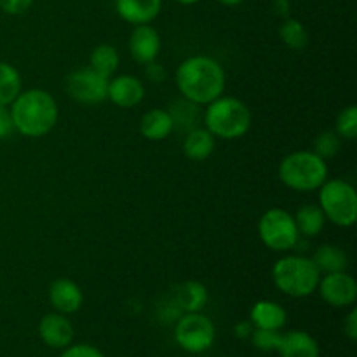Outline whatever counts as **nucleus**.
Wrapping results in <instances>:
<instances>
[{
	"label": "nucleus",
	"mask_w": 357,
	"mask_h": 357,
	"mask_svg": "<svg viewBox=\"0 0 357 357\" xmlns=\"http://www.w3.org/2000/svg\"><path fill=\"white\" fill-rule=\"evenodd\" d=\"M176 86L183 100L199 107L208 105L223 96L227 86L225 70L211 56H190L176 68Z\"/></svg>",
	"instance_id": "nucleus-1"
},
{
	"label": "nucleus",
	"mask_w": 357,
	"mask_h": 357,
	"mask_svg": "<svg viewBox=\"0 0 357 357\" xmlns=\"http://www.w3.org/2000/svg\"><path fill=\"white\" fill-rule=\"evenodd\" d=\"M14 129L26 138H42L54 129L59 110L54 98L44 89L21 91L9 105Z\"/></svg>",
	"instance_id": "nucleus-2"
},
{
	"label": "nucleus",
	"mask_w": 357,
	"mask_h": 357,
	"mask_svg": "<svg viewBox=\"0 0 357 357\" xmlns=\"http://www.w3.org/2000/svg\"><path fill=\"white\" fill-rule=\"evenodd\" d=\"M204 128L218 139H239L250 131L251 112L244 101L234 96H220L206 105Z\"/></svg>",
	"instance_id": "nucleus-3"
},
{
	"label": "nucleus",
	"mask_w": 357,
	"mask_h": 357,
	"mask_svg": "<svg viewBox=\"0 0 357 357\" xmlns=\"http://www.w3.org/2000/svg\"><path fill=\"white\" fill-rule=\"evenodd\" d=\"M321 272L312 258L302 255H286L272 267V281L275 288L291 298H305L317 289Z\"/></svg>",
	"instance_id": "nucleus-4"
},
{
	"label": "nucleus",
	"mask_w": 357,
	"mask_h": 357,
	"mask_svg": "<svg viewBox=\"0 0 357 357\" xmlns=\"http://www.w3.org/2000/svg\"><path fill=\"white\" fill-rule=\"evenodd\" d=\"M279 180L295 192H314L328 180V164L310 150L291 152L279 164Z\"/></svg>",
	"instance_id": "nucleus-5"
},
{
	"label": "nucleus",
	"mask_w": 357,
	"mask_h": 357,
	"mask_svg": "<svg viewBox=\"0 0 357 357\" xmlns=\"http://www.w3.org/2000/svg\"><path fill=\"white\" fill-rule=\"evenodd\" d=\"M319 208L326 222L349 229L357 220V192L354 185L342 178L326 180L319 188Z\"/></svg>",
	"instance_id": "nucleus-6"
},
{
	"label": "nucleus",
	"mask_w": 357,
	"mask_h": 357,
	"mask_svg": "<svg viewBox=\"0 0 357 357\" xmlns=\"http://www.w3.org/2000/svg\"><path fill=\"white\" fill-rule=\"evenodd\" d=\"M260 241L272 251L284 253L298 246L300 234L291 213L282 208H271L258 222Z\"/></svg>",
	"instance_id": "nucleus-7"
},
{
	"label": "nucleus",
	"mask_w": 357,
	"mask_h": 357,
	"mask_svg": "<svg viewBox=\"0 0 357 357\" xmlns=\"http://www.w3.org/2000/svg\"><path fill=\"white\" fill-rule=\"evenodd\" d=\"M215 324L201 312H185L174 328V340L183 351L199 354L215 344Z\"/></svg>",
	"instance_id": "nucleus-8"
},
{
	"label": "nucleus",
	"mask_w": 357,
	"mask_h": 357,
	"mask_svg": "<svg viewBox=\"0 0 357 357\" xmlns=\"http://www.w3.org/2000/svg\"><path fill=\"white\" fill-rule=\"evenodd\" d=\"M66 93L77 103L100 105L107 101L108 79L94 72L91 66L73 70L66 77Z\"/></svg>",
	"instance_id": "nucleus-9"
},
{
	"label": "nucleus",
	"mask_w": 357,
	"mask_h": 357,
	"mask_svg": "<svg viewBox=\"0 0 357 357\" xmlns=\"http://www.w3.org/2000/svg\"><path fill=\"white\" fill-rule=\"evenodd\" d=\"M317 291L328 305L347 309L354 305L357 300V282L351 274H347V271L323 274L317 284Z\"/></svg>",
	"instance_id": "nucleus-10"
},
{
	"label": "nucleus",
	"mask_w": 357,
	"mask_h": 357,
	"mask_svg": "<svg viewBox=\"0 0 357 357\" xmlns=\"http://www.w3.org/2000/svg\"><path fill=\"white\" fill-rule=\"evenodd\" d=\"M129 54L136 63L145 66L146 63H152L159 58L162 40H160L159 31L150 24H136L129 35Z\"/></svg>",
	"instance_id": "nucleus-11"
},
{
	"label": "nucleus",
	"mask_w": 357,
	"mask_h": 357,
	"mask_svg": "<svg viewBox=\"0 0 357 357\" xmlns=\"http://www.w3.org/2000/svg\"><path fill=\"white\" fill-rule=\"evenodd\" d=\"M145 98V86L135 75H117L108 79L107 100H110L119 108H135Z\"/></svg>",
	"instance_id": "nucleus-12"
},
{
	"label": "nucleus",
	"mask_w": 357,
	"mask_h": 357,
	"mask_svg": "<svg viewBox=\"0 0 357 357\" xmlns=\"http://www.w3.org/2000/svg\"><path fill=\"white\" fill-rule=\"evenodd\" d=\"M49 302L56 312L70 316L80 310L84 303V293L75 281L59 278L49 286Z\"/></svg>",
	"instance_id": "nucleus-13"
},
{
	"label": "nucleus",
	"mask_w": 357,
	"mask_h": 357,
	"mask_svg": "<svg viewBox=\"0 0 357 357\" xmlns=\"http://www.w3.org/2000/svg\"><path fill=\"white\" fill-rule=\"evenodd\" d=\"M38 335L51 349H66L73 340V326L65 314H45L38 323Z\"/></svg>",
	"instance_id": "nucleus-14"
},
{
	"label": "nucleus",
	"mask_w": 357,
	"mask_h": 357,
	"mask_svg": "<svg viewBox=\"0 0 357 357\" xmlns=\"http://www.w3.org/2000/svg\"><path fill=\"white\" fill-rule=\"evenodd\" d=\"M115 10L129 24H150L162 10V0H115Z\"/></svg>",
	"instance_id": "nucleus-15"
},
{
	"label": "nucleus",
	"mask_w": 357,
	"mask_h": 357,
	"mask_svg": "<svg viewBox=\"0 0 357 357\" xmlns=\"http://www.w3.org/2000/svg\"><path fill=\"white\" fill-rule=\"evenodd\" d=\"M250 321L255 328L260 330L281 331L288 323V312L284 307L272 300H260L251 307Z\"/></svg>",
	"instance_id": "nucleus-16"
},
{
	"label": "nucleus",
	"mask_w": 357,
	"mask_h": 357,
	"mask_svg": "<svg viewBox=\"0 0 357 357\" xmlns=\"http://www.w3.org/2000/svg\"><path fill=\"white\" fill-rule=\"evenodd\" d=\"M278 352L281 357H319V344L307 331L293 330L282 333Z\"/></svg>",
	"instance_id": "nucleus-17"
},
{
	"label": "nucleus",
	"mask_w": 357,
	"mask_h": 357,
	"mask_svg": "<svg viewBox=\"0 0 357 357\" xmlns=\"http://www.w3.org/2000/svg\"><path fill=\"white\" fill-rule=\"evenodd\" d=\"M174 131V121L169 110L152 108L145 112L139 121V132L149 142H162Z\"/></svg>",
	"instance_id": "nucleus-18"
},
{
	"label": "nucleus",
	"mask_w": 357,
	"mask_h": 357,
	"mask_svg": "<svg viewBox=\"0 0 357 357\" xmlns=\"http://www.w3.org/2000/svg\"><path fill=\"white\" fill-rule=\"evenodd\" d=\"M216 138L206 128H194L187 132L183 139V153L194 162L209 159L215 152Z\"/></svg>",
	"instance_id": "nucleus-19"
},
{
	"label": "nucleus",
	"mask_w": 357,
	"mask_h": 357,
	"mask_svg": "<svg viewBox=\"0 0 357 357\" xmlns=\"http://www.w3.org/2000/svg\"><path fill=\"white\" fill-rule=\"evenodd\" d=\"M312 261L317 271L323 274H333V272H344L349 267V257L344 248L337 244H321L312 255Z\"/></svg>",
	"instance_id": "nucleus-20"
},
{
	"label": "nucleus",
	"mask_w": 357,
	"mask_h": 357,
	"mask_svg": "<svg viewBox=\"0 0 357 357\" xmlns=\"http://www.w3.org/2000/svg\"><path fill=\"white\" fill-rule=\"evenodd\" d=\"M208 288L199 281H185L176 288L174 302L185 312H201L208 303Z\"/></svg>",
	"instance_id": "nucleus-21"
},
{
	"label": "nucleus",
	"mask_w": 357,
	"mask_h": 357,
	"mask_svg": "<svg viewBox=\"0 0 357 357\" xmlns=\"http://www.w3.org/2000/svg\"><path fill=\"white\" fill-rule=\"evenodd\" d=\"M293 218H295L296 229L302 237H317L326 225V216L319 204H303L293 215Z\"/></svg>",
	"instance_id": "nucleus-22"
},
{
	"label": "nucleus",
	"mask_w": 357,
	"mask_h": 357,
	"mask_svg": "<svg viewBox=\"0 0 357 357\" xmlns=\"http://www.w3.org/2000/svg\"><path fill=\"white\" fill-rule=\"evenodd\" d=\"M121 56L119 51L110 44H100L91 51L89 54V66L94 72L101 73L103 77L110 79L119 68Z\"/></svg>",
	"instance_id": "nucleus-23"
},
{
	"label": "nucleus",
	"mask_w": 357,
	"mask_h": 357,
	"mask_svg": "<svg viewBox=\"0 0 357 357\" xmlns=\"http://www.w3.org/2000/svg\"><path fill=\"white\" fill-rule=\"evenodd\" d=\"M23 91V80L16 66L0 61V105L9 107Z\"/></svg>",
	"instance_id": "nucleus-24"
},
{
	"label": "nucleus",
	"mask_w": 357,
	"mask_h": 357,
	"mask_svg": "<svg viewBox=\"0 0 357 357\" xmlns=\"http://www.w3.org/2000/svg\"><path fill=\"white\" fill-rule=\"evenodd\" d=\"M279 38L291 51H303L309 44V31L303 26L302 21L295 17H284L279 26Z\"/></svg>",
	"instance_id": "nucleus-25"
},
{
	"label": "nucleus",
	"mask_w": 357,
	"mask_h": 357,
	"mask_svg": "<svg viewBox=\"0 0 357 357\" xmlns=\"http://www.w3.org/2000/svg\"><path fill=\"white\" fill-rule=\"evenodd\" d=\"M342 146V138L335 131H323L316 136L314 139V150L312 152L316 155H319L321 159L328 160L333 159L338 152H340Z\"/></svg>",
	"instance_id": "nucleus-26"
},
{
	"label": "nucleus",
	"mask_w": 357,
	"mask_h": 357,
	"mask_svg": "<svg viewBox=\"0 0 357 357\" xmlns=\"http://www.w3.org/2000/svg\"><path fill=\"white\" fill-rule=\"evenodd\" d=\"M335 132L342 139H356L357 138V107L349 105L338 114L335 122Z\"/></svg>",
	"instance_id": "nucleus-27"
},
{
	"label": "nucleus",
	"mask_w": 357,
	"mask_h": 357,
	"mask_svg": "<svg viewBox=\"0 0 357 357\" xmlns=\"http://www.w3.org/2000/svg\"><path fill=\"white\" fill-rule=\"evenodd\" d=\"M281 337H282L281 331L260 330V328H255V331L251 333L250 338L258 351L271 352V351H278L279 344H281Z\"/></svg>",
	"instance_id": "nucleus-28"
},
{
	"label": "nucleus",
	"mask_w": 357,
	"mask_h": 357,
	"mask_svg": "<svg viewBox=\"0 0 357 357\" xmlns=\"http://www.w3.org/2000/svg\"><path fill=\"white\" fill-rule=\"evenodd\" d=\"M59 357H105L98 351L96 347L87 344H79V345H72V347H66L65 352H63Z\"/></svg>",
	"instance_id": "nucleus-29"
},
{
	"label": "nucleus",
	"mask_w": 357,
	"mask_h": 357,
	"mask_svg": "<svg viewBox=\"0 0 357 357\" xmlns=\"http://www.w3.org/2000/svg\"><path fill=\"white\" fill-rule=\"evenodd\" d=\"M33 0H0V9L10 16L24 14L31 7Z\"/></svg>",
	"instance_id": "nucleus-30"
},
{
	"label": "nucleus",
	"mask_w": 357,
	"mask_h": 357,
	"mask_svg": "<svg viewBox=\"0 0 357 357\" xmlns=\"http://www.w3.org/2000/svg\"><path fill=\"white\" fill-rule=\"evenodd\" d=\"M16 132L13 122V115H10L9 107H2L0 105V139H7Z\"/></svg>",
	"instance_id": "nucleus-31"
},
{
	"label": "nucleus",
	"mask_w": 357,
	"mask_h": 357,
	"mask_svg": "<svg viewBox=\"0 0 357 357\" xmlns=\"http://www.w3.org/2000/svg\"><path fill=\"white\" fill-rule=\"evenodd\" d=\"M145 77L150 80V82L153 84H160L166 80V70H164V66L160 65V63L152 61V63H146L145 65Z\"/></svg>",
	"instance_id": "nucleus-32"
},
{
	"label": "nucleus",
	"mask_w": 357,
	"mask_h": 357,
	"mask_svg": "<svg viewBox=\"0 0 357 357\" xmlns=\"http://www.w3.org/2000/svg\"><path fill=\"white\" fill-rule=\"evenodd\" d=\"M344 333L351 342L357 340V309L354 305L351 307V312L344 321Z\"/></svg>",
	"instance_id": "nucleus-33"
},
{
	"label": "nucleus",
	"mask_w": 357,
	"mask_h": 357,
	"mask_svg": "<svg viewBox=\"0 0 357 357\" xmlns=\"http://www.w3.org/2000/svg\"><path fill=\"white\" fill-rule=\"evenodd\" d=\"M253 331H255V326L251 321H239V323L234 326V335H236L239 340H246V338H250Z\"/></svg>",
	"instance_id": "nucleus-34"
},
{
	"label": "nucleus",
	"mask_w": 357,
	"mask_h": 357,
	"mask_svg": "<svg viewBox=\"0 0 357 357\" xmlns=\"http://www.w3.org/2000/svg\"><path fill=\"white\" fill-rule=\"evenodd\" d=\"M274 9L279 16L288 17L289 14V0H274Z\"/></svg>",
	"instance_id": "nucleus-35"
},
{
	"label": "nucleus",
	"mask_w": 357,
	"mask_h": 357,
	"mask_svg": "<svg viewBox=\"0 0 357 357\" xmlns=\"http://www.w3.org/2000/svg\"><path fill=\"white\" fill-rule=\"evenodd\" d=\"M222 6H227V7H236V6H241V3L244 2V0H218Z\"/></svg>",
	"instance_id": "nucleus-36"
},
{
	"label": "nucleus",
	"mask_w": 357,
	"mask_h": 357,
	"mask_svg": "<svg viewBox=\"0 0 357 357\" xmlns=\"http://www.w3.org/2000/svg\"><path fill=\"white\" fill-rule=\"evenodd\" d=\"M178 3H181V6H194V3H197L199 0H176Z\"/></svg>",
	"instance_id": "nucleus-37"
}]
</instances>
